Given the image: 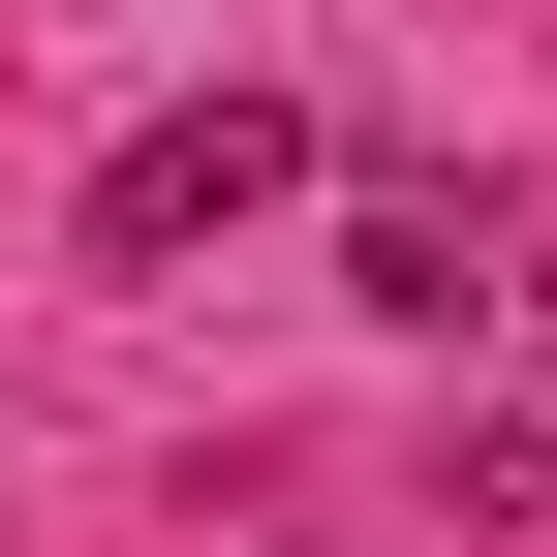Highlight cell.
<instances>
[{
	"instance_id": "obj_2",
	"label": "cell",
	"mask_w": 557,
	"mask_h": 557,
	"mask_svg": "<svg viewBox=\"0 0 557 557\" xmlns=\"http://www.w3.org/2000/svg\"><path fill=\"white\" fill-rule=\"evenodd\" d=\"M341 310H403V341H496L527 278H496V218H465V186H341Z\"/></svg>"
},
{
	"instance_id": "obj_1",
	"label": "cell",
	"mask_w": 557,
	"mask_h": 557,
	"mask_svg": "<svg viewBox=\"0 0 557 557\" xmlns=\"http://www.w3.org/2000/svg\"><path fill=\"white\" fill-rule=\"evenodd\" d=\"M278 186H310V94H248V62H218V94H156V124L94 156V278L218 248V218H278Z\"/></svg>"
}]
</instances>
